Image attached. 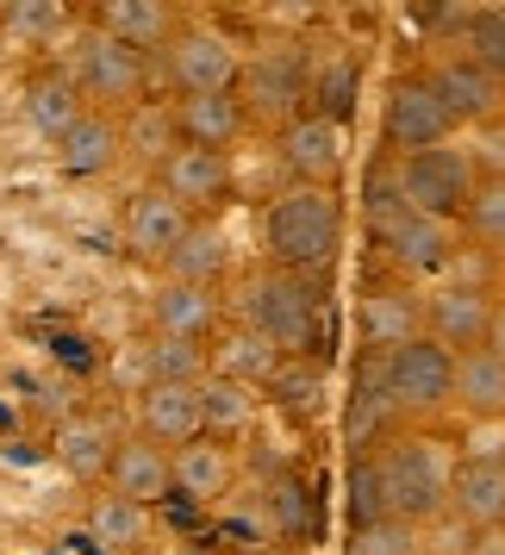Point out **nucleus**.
<instances>
[{
  "label": "nucleus",
  "instance_id": "f257e3e1",
  "mask_svg": "<svg viewBox=\"0 0 505 555\" xmlns=\"http://www.w3.org/2000/svg\"><path fill=\"white\" fill-rule=\"evenodd\" d=\"M237 325L269 337L287 362H325V281L287 275V269H256L237 300Z\"/></svg>",
  "mask_w": 505,
  "mask_h": 555
},
{
  "label": "nucleus",
  "instance_id": "f03ea898",
  "mask_svg": "<svg viewBox=\"0 0 505 555\" xmlns=\"http://www.w3.org/2000/svg\"><path fill=\"white\" fill-rule=\"evenodd\" d=\"M337 250H344V201H337V188H281L275 201L262 206V256H269V269L325 281Z\"/></svg>",
  "mask_w": 505,
  "mask_h": 555
},
{
  "label": "nucleus",
  "instance_id": "7ed1b4c3",
  "mask_svg": "<svg viewBox=\"0 0 505 555\" xmlns=\"http://www.w3.org/2000/svg\"><path fill=\"white\" fill-rule=\"evenodd\" d=\"M380 480H387V512L412 530H430L450 518V487H455V455L425 430H400L380 450Z\"/></svg>",
  "mask_w": 505,
  "mask_h": 555
},
{
  "label": "nucleus",
  "instance_id": "20e7f679",
  "mask_svg": "<svg viewBox=\"0 0 505 555\" xmlns=\"http://www.w3.org/2000/svg\"><path fill=\"white\" fill-rule=\"evenodd\" d=\"M306 88H312V63H306L300 44H269V51L244 56V76H237V101L250 113V126H275L287 131L306 106Z\"/></svg>",
  "mask_w": 505,
  "mask_h": 555
},
{
  "label": "nucleus",
  "instance_id": "39448f33",
  "mask_svg": "<svg viewBox=\"0 0 505 555\" xmlns=\"http://www.w3.org/2000/svg\"><path fill=\"white\" fill-rule=\"evenodd\" d=\"M76 81L81 94H88V106L94 113H119L126 119L131 106H144V88H151V56L131 51V44H119V38H106L101 26L81 31L76 44Z\"/></svg>",
  "mask_w": 505,
  "mask_h": 555
},
{
  "label": "nucleus",
  "instance_id": "423d86ee",
  "mask_svg": "<svg viewBox=\"0 0 505 555\" xmlns=\"http://www.w3.org/2000/svg\"><path fill=\"white\" fill-rule=\"evenodd\" d=\"M393 163H400V194L412 212L462 225V212H468V201H475V188H480L475 151L437 144V151H418V156H393Z\"/></svg>",
  "mask_w": 505,
  "mask_h": 555
},
{
  "label": "nucleus",
  "instance_id": "0eeeda50",
  "mask_svg": "<svg viewBox=\"0 0 505 555\" xmlns=\"http://www.w3.org/2000/svg\"><path fill=\"white\" fill-rule=\"evenodd\" d=\"M387 400L405 425H425L455 405V356L430 337H412L400 350H387Z\"/></svg>",
  "mask_w": 505,
  "mask_h": 555
},
{
  "label": "nucleus",
  "instance_id": "6e6552de",
  "mask_svg": "<svg viewBox=\"0 0 505 555\" xmlns=\"http://www.w3.org/2000/svg\"><path fill=\"white\" fill-rule=\"evenodd\" d=\"M380 138H387V151H393V156L437 151V144H450V138H455V119H450V106H443V94H437V81H430V69L400 76L393 88H387Z\"/></svg>",
  "mask_w": 505,
  "mask_h": 555
},
{
  "label": "nucleus",
  "instance_id": "1a4fd4ad",
  "mask_svg": "<svg viewBox=\"0 0 505 555\" xmlns=\"http://www.w3.org/2000/svg\"><path fill=\"white\" fill-rule=\"evenodd\" d=\"M163 76L176 81V94H231L244 76V51L212 26H181L163 51Z\"/></svg>",
  "mask_w": 505,
  "mask_h": 555
},
{
  "label": "nucleus",
  "instance_id": "9d476101",
  "mask_svg": "<svg viewBox=\"0 0 505 555\" xmlns=\"http://www.w3.org/2000/svg\"><path fill=\"white\" fill-rule=\"evenodd\" d=\"M281 169L294 176V188H337L350 169V126L325 113H300L281 131Z\"/></svg>",
  "mask_w": 505,
  "mask_h": 555
},
{
  "label": "nucleus",
  "instance_id": "9b49d317",
  "mask_svg": "<svg viewBox=\"0 0 505 555\" xmlns=\"http://www.w3.org/2000/svg\"><path fill=\"white\" fill-rule=\"evenodd\" d=\"M493 319H500V300L487 287H437V294H425V337L443 344L450 356L487 350Z\"/></svg>",
  "mask_w": 505,
  "mask_h": 555
},
{
  "label": "nucleus",
  "instance_id": "f8f14e48",
  "mask_svg": "<svg viewBox=\"0 0 505 555\" xmlns=\"http://www.w3.org/2000/svg\"><path fill=\"white\" fill-rule=\"evenodd\" d=\"M138 437L156 450H187L206 437V405H200V380H151L138 393Z\"/></svg>",
  "mask_w": 505,
  "mask_h": 555
},
{
  "label": "nucleus",
  "instance_id": "ddd939ff",
  "mask_svg": "<svg viewBox=\"0 0 505 555\" xmlns=\"http://www.w3.org/2000/svg\"><path fill=\"white\" fill-rule=\"evenodd\" d=\"M380 256H387V269L393 275H437V269H450L455 262V237H462V225H450V219H425V212H412L405 206L393 225H380Z\"/></svg>",
  "mask_w": 505,
  "mask_h": 555
},
{
  "label": "nucleus",
  "instance_id": "4468645a",
  "mask_svg": "<svg viewBox=\"0 0 505 555\" xmlns=\"http://www.w3.org/2000/svg\"><path fill=\"white\" fill-rule=\"evenodd\" d=\"M194 231V212L181 201H169L163 188H138L126 206V250L138 256V262H163L169 269V256L181 250V237Z\"/></svg>",
  "mask_w": 505,
  "mask_h": 555
},
{
  "label": "nucleus",
  "instance_id": "2eb2a0df",
  "mask_svg": "<svg viewBox=\"0 0 505 555\" xmlns=\"http://www.w3.org/2000/svg\"><path fill=\"white\" fill-rule=\"evenodd\" d=\"M156 188H163L169 201H181L194 219H206V212H219V206L231 201V156L181 144V151L156 169Z\"/></svg>",
  "mask_w": 505,
  "mask_h": 555
},
{
  "label": "nucleus",
  "instance_id": "dca6fc26",
  "mask_svg": "<svg viewBox=\"0 0 505 555\" xmlns=\"http://www.w3.org/2000/svg\"><path fill=\"white\" fill-rule=\"evenodd\" d=\"M355 325H362V350H400L425 337V294H412L405 281H375L355 306Z\"/></svg>",
  "mask_w": 505,
  "mask_h": 555
},
{
  "label": "nucleus",
  "instance_id": "f3484780",
  "mask_svg": "<svg viewBox=\"0 0 505 555\" xmlns=\"http://www.w3.org/2000/svg\"><path fill=\"white\" fill-rule=\"evenodd\" d=\"M450 518L480 530H505V455H462L450 487Z\"/></svg>",
  "mask_w": 505,
  "mask_h": 555
},
{
  "label": "nucleus",
  "instance_id": "a211bd4d",
  "mask_svg": "<svg viewBox=\"0 0 505 555\" xmlns=\"http://www.w3.org/2000/svg\"><path fill=\"white\" fill-rule=\"evenodd\" d=\"M430 81H437V94H443V106H450L455 126H493L505 113V81L487 76L475 56H443L437 69H430Z\"/></svg>",
  "mask_w": 505,
  "mask_h": 555
},
{
  "label": "nucleus",
  "instance_id": "6ab92c4d",
  "mask_svg": "<svg viewBox=\"0 0 505 555\" xmlns=\"http://www.w3.org/2000/svg\"><path fill=\"white\" fill-rule=\"evenodd\" d=\"M176 131H181V144H194V151L231 156V144L250 131V113L237 101V88L231 94H176Z\"/></svg>",
  "mask_w": 505,
  "mask_h": 555
},
{
  "label": "nucleus",
  "instance_id": "aec40b11",
  "mask_svg": "<svg viewBox=\"0 0 505 555\" xmlns=\"http://www.w3.org/2000/svg\"><path fill=\"white\" fill-rule=\"evenodd\" d=\"M26 113H31V126L56 144V138H69L94 106H88V94H81L76 69H69V63H51V69H38V76L26 81Z\"/></svg>",
  "mask_w": 505,
  "mask_h": 555
},
{
  "label": "nucleus",
  "instance_id": "412c9836",
  "mask_svg": "<svg viewBox=\"0 0 505 555\" xmlns=\"http://www.w3.org/2000/svg\"><path fill=\"white\" fill-rule=\"evenodd\" d=\"M119 156H126V126H119V113H88L69 138H56V169L69 181L106 176Z\"/></svg>",
  "mask_w": 505,
  "mask_h": 555
},
{
  "label": "nucleus",
  "instance_id": "4be33fe9",
  "mask_svg": "<svg viewBox=\"0 0 505 555\" xmlns=\"http://www.w3.org/2000/svg\"><path fill=\"white\" fill-rule=\"evenodd\" d=\"M219 325V287H187V281H163L151 300V331L156 337H187L206 344Z\"/></svg>",
  "mask_w": 505,
  "mask_h": 555
},
{
  "label": "nucleus",
  "instance_id": "5701e85b",
  "mask_svg": "<svg viewBox=\"0 0 505 555\" xmlns=\"http://www.w3.org/2000/svg\"><path fill=\"white\" fill-rule=\"evenodd\" d=\"M113 493L131 505H163L169 493H176V468H169V450H156V443H144V437H126L119 443V455H113Z\"/></svg>",
  "mask_w": 505,
  "mask_h": 555
},
{
  "label": "nucleus",
  "instance_id": "b1692460",
  "mask_svg": "<svg viewBox=\"0 0 505 555\" xmlns=\"http://www.w3.org/2000/svg\"><path fill=\"white\" fill-rule=\"evenodd\" d=\"M94 26H101L106 38H119V44L151 56V51H169V38L181 31V20L163 0H101V7H94Z\"/></svg>",
  "mask_w": 505,
  "mask_h": 555
},
{
  "label": "nucleus",
  "instance_id": "393cba45",
  "mask_svg": "<svg viewBox=\"0 0 505 555\" xmlns=\"http://www.w3.org/2000/svg\"><path fill=\"white\" fill-rule=\"evenodd\" d=\"M169 468H176V493H187L194 505H219L231 493V480H237L231 450H225V443H212V437L176 450V455H169Z\"/></svg>",
  "mask_w": 505,
  "mask_h": 555
},
{
  "label": "nucleus",
  "instance_id": "a878e982",
  "mask_svg": "<svg viewBox=\"0 0 505 555\" xmlns=\"http://www.w3.org/2000/svg\"><path fill=\"white\" fill-rule=\"evenodd\" d=\"M455 412L500 425L505 418V356H493V350L455 356Z\"/></svg>",
  "mask_w": 505,
  "mask_h": 555
},
{
  "label": "nucleus",
  "instance_id": "bb28decb",
  "mask_svg": "<svg viewBox=\"0 0 505 555\" xmlns=\"http://www.w3.org/2000/svg\"><path fill=\"white\" fill-rule=\"evenodd\" d=\"M306 63H312V88H306V106L312 113H325V119H337V126H350L355 113V88H362V63H355L350 51H306Z\"/></svg>",
  "mask_w": 505,
  "mask_h": 555
},
{
  "label": "nucleus",
  "instance_id": "cd10ccee",
  "mask_svg": "<svg viewBox=\"0 0 505 555\" xmlns=\"http://www.w3.org/2000/svg\"><path fill=\"white\" fill-rule=\"evenodd\" d=\"M119 443H126V437L106 425V418H69L63 437H56V462H63L76 480H101V475H113Z\"/></svg>",
  "mask_w": 505,
  "mask_h": 555
},
{
  "label": "nucleus",
  "instance_id": "c85d7f7f",
  "mask_svg": "<svg viewBox=\"0 0 505 555\" xmlns=\"http://www.w3.org/2000/svg\"><path fill=\"white\" fill-rule=\"evenodd\" d=\"M281 362H287V356H281L269 337H256L250 325H237L225 344L212 350V375H225V380H237V387H250L256 393V387H275Z\"/></svg>",
  "mask_w": 505,
  "mask_h": 555
},
{
  "label": "nucleus",
  "instance_id": "c756f323",
  "mask_svg": "<svg viewBox=\"0 0 505 555\" xmlns=\"http://www.w3.org/2000/svg\"><path fill=\"white\" fill-rule=\"evenodd\" d=\"M231 269V244L219 219H194V231L181 237V250L169 256V281H187V287H219Z\"/></svg>",
  "mask_w": 505,
  "mask_h": 555
},
{
  "label": "nucleus",
  "instance_id": "7c9ffc66",
  "mask_svg": "<svg viewBox=\"0 0 505 555\" xmlns=\"http://www.w3.org/2000/svg\"><path fill=\"white\" fill-rule=\"evenodd\" d=\"M126 156H138V163H151V169H163L169 156L181 151V131H176V106H163V101H144V106H131L126 119Z\"/></svg>",
  "mask_w": 505,
  "mask_h": 555
},
{
  "label": "nucleus",
  "instance_id": "2f4dec72",
  "mask_svg": "<svg viewBox=\"0 0 505 555\" xmlns=\"http://www.w3.org/2000/svg\"><path fill=\"white\" fill-rule=\"evenodd\" d=\"M200 405H206V437H212V443H225V450L256 425L250 387H237V380H225V375H206L200 380Z\"/></svg>",
  "mask_w": 505,
  "mask_h": 555
},
{
  "label": "nucleus",
  "instance_id": "473e14b6",
  "mask_svg": "<svg viewBox=\"0 0 505 555\" xmlns=\"http://www.w3.org/2000/svg\"><path fill=\"white\" fill-rule=\"evenodd\" d=\"M212 375V350L187 344V337H144V387L151 380H206Z\"/></svg>",
  "mask_w": 505,
  "mask_h": 555
},
{
  "label": "nucleus",
  "instance_id": "72a5a7b5",
  "mask_svg": "<svg viewBox=\"0 0 505 555\" xmlns=\"http://www.w3.org/2000/svg\"><path fill=\"white\" fill-rule=\"evenodd\" d=\"M269 525L287 537V543H306L319 530V500L300 475H275L269 480Z\"/></svg>",
  "mask_w": 505,
  "mask_h": 555
},
{
  "label": "nucleus",
  "instance_id": "f704fd0d",
  "mask_svg": "<svg viewBox=\"0 0 505 555\" xmlns=\"http://www.w3.org/2000/svg\"><path fill=\"white\" fill-rule=\"evenodd\" d=\"M144 505H131V500H119V493H101V500L88 505V530H94V543L101 550H138L144 543Z\"/></svg>",
  "mask_w": 505,
  "mask_h": 555
},
{
  "label": "nucleus",
  "instance_id": "c9c22d12",
  "mask_svg": "<svg viewBox=\"0 0 505 555\" xmlns=\"http://www.w3.org/2000/svg\"><path fill=\"white\" fill-rule=\"evenodd\" d=\"M269 393H275V405L294 425H312L319 418V400H325V362H281V375Z\"/></svg>",
  "mask_w": 505,
  "mask_h": 555
},
{
  "label": "nucleus",
  "instance_id": "e433bc0d",
  "mask_svg": "<svg viewBox=\"0 0 505 555\" xmlns=\"http://www.w3.org/2000/svg\"><path fill=\"white\" fill-rule=\"evenodd\" d=\"M344 493H350V530L387 525V480H380V455H350V475H344Z\"/></svg>",
  "mask_w": 505,
  "mask_h": 555
},
{
  "label": "nucleus",
  "instance_id": "4c0bfd02",
  "mask_svg": "<svg viewBox=\"0 0 505 555\" xmlns=\"http://www.w3.org/2000/svg\"><path fill=\"white\" fill-rule=\"evenodd\" d=\"M462 237H475L487 250H505V169H493V176L480 169L475 201L462 212Z\"/></svg>",
  "mask_w": 505,
  "mask_h": 555
},
{
  "label": "nucleus",
  "instance_id": "58836bf2",
  "mask_svg": "<svg viewBox=\"0 0 505 555\" xmlns=\"http://www.w3.org/2000/svg\"><path fill=\"white\" fill-rule=\"evenodd\" d=\"M462 56H475L487 76L505 81V7H475L462 31Z\"/></svg>",
  "mask_w": 505,
  "mask_h": 555
},
{
  "label": "nucleus",
  "instance_id": "ea45409f",
  "mask_svg": "<svg viewBox=\"0 0 505 555\" xmlns=\"http://www.w3.org/2000/svg\"><path fill=\"white\" fill-rule=\"evenodd\" d=\"M344 555H418V530L387 518V525H368V530H350V550Z\"/></svg>",
  "mask_w": 505,
  "mask_h": 555
},
{
  "label": "nucleus",
  "instance_id": "a19ab883",
  "mask_svg": "<svg viewBox=\"0 0 505 555\" xmlns=\"http://www.w3.org/2000/svg\"><path fill=\"white\" fill-rule=\"evenodd\" d=\"M7 31L13 38H51V31H63V7H51V0H20V7H7Z\"/></svg>",
  "mask_w": 505,
  "mask_h": 555
},
{
  "label": "nucleus",
  "instance_id": "79ce46f5",
  "mask_svg": "<svg viewBox=\"0 0 505 555\" xmlns=\"http://www.w3.org/2000/svg\"><path fill=\"white\" fill-rule=\"evenodd\" d=\"M468 555H505V530H480L475 543H468Z\"/></svg>",
  "mask_w": 505,
  "mask_h": 555
},
{
  "label": "nucleus",
  "instance_id": "37998d69",
  "mask_svg": "<svg viewBox=\"0 0 505 555\" xmlns=\"http://www.w3.org/2000/svg\"><path fill=\"white\" fill-rule=\"evenodd\" d=\"M493 356H505V306H500V319H493V344H487Z\"/></svg>",
  "mask_w": 505,
  "mask_h": 555
}]
</instances>
